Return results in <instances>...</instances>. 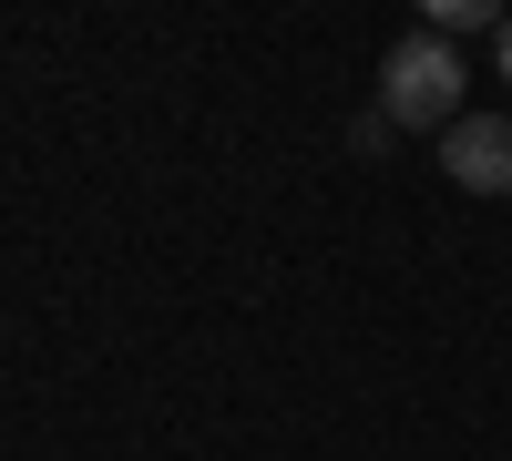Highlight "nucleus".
Instances as JSON below:
<instances>
[{
	"instance_id": "20e7f679",
	"label": "nucleus",
	"mask_w": 512,
	"mask_h": 461,
	"mask_svg": "<svg viewBox=\"0 0 512 461\" xmlns=\"http://www.w3.org/2000/svg\"><path fill=\"white\" fill-rule=\"evenodd\" d=\"M349 144H359V154H390V144H400V123H390V113H379V103H369V113L349 123Z\"/></svg>"
},
{
	"instance_id": "f03ea898",
	"label": "nucleus",
	"mask_w": 512,
	"mask_h": 461,
	"mask_svg": "<svg viewBox=\"0 0 512 461\" xmlns=\"http://www.w3.org/2000/svg\"><path fill=\"white\" fill-rule=\"evenodd\" d=\"M441 164L461 195H512V113H461L441 134Z\"/></svg>"
},
{
	"instance_id": "39448f33",
	"label": "nucleus",
	"mask_w": 512,
	"mask_h": 461,
	"mask_svg": "<svg viewBox=\"0 0 512 461\" xmlns=\"http://www.w3.org/2000/svg\"><path fill=\"white\" fill-rule=\"evenodd\" d=\"M502 82H512V21H502Z\"/></svg>"
},
{
	"instance_id": "f257e3e1",
	"label": "nucleus",
	"mask_w": 512,
	"mask_h": 461,
	"mask_svg": "<svg viewBox=\"0 0 512 461\" xmlns=\"http://www.w3.org/2000/svg\"><path fill=\"white\" fill-rule=\"evenodd\" d=\"M379 113L400 123V134H451L461 123V52L441 31H410L379 52Z\"/></svg>"
},
{
	"instance_id": "7ed1b4c3",
	"label": "nucleus",
	"mask_w": 512,
	"mask_h": 461,
	"mask_svg": "<svg viewBox=\"0 0 512 461\" xmlns=\"http://www.w3.org/2000/svg\"><path fill=\"white\" fill-rule=\"evenodd\" d=\"M431 31L451 41V31H502V11L492 0H431Z\"/></svg>"
}]
</instances>
